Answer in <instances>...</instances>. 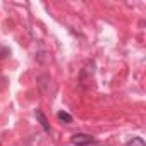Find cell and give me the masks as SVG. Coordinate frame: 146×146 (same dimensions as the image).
Listing matches in <instances>:
<instances>
[{
    "label": "cell",
    "mask_w": 146,
    "mask_h": 146,
    "mask_svg": "<svg viewBox=\"0 0 146 146\" xmlns=\"http://www.w3.org/2000/svg\"><path fill=\"white\" fill-rule=\"evenodd\" d=\"M125 146H144V139L143 137H132V139L127 141Z\"/></svg>",
    "instance_id": "3"
},
{
    "label": "cell",
    "mask_w": 146,
    "mask_h": 146,
    "mask_svg": "<svg viewBox=\"0 0 146 146\" xmlns=\"http://www.w3.org/2000/svg\"><path fill=\"white\" fill-rule=\"evenodd\" d=\"M91 143H95V137L90 134H74L72 136V144H76V146H88Z\"/></svg>",
    "instance_id": "1"
},
{
    "label": "cell",
    "mask_w": 146,
    "mask_h": 146,
    "mask_svg": "<svg viewBox=\"0 0 146 146\" xmlns=\"http://www.w3.org/2000/svg\"><path fill=\"white\" fill-rule=\"evenodd\" d=\"M35 117L38 119V122L41 124V127H43V131L45 132H50V124H48V120H46V117H45V113L38 108L36 112H35Z\"/></svg>",
    "instance_id": "2"
},
{
    "label": "cell",
    "mask_w": 146,
    "mask_h": 146,
    "mask_svg": "<svg viewBox=\"0 0 146 146\" xmlns=\"http://www.w3.org/2000/svg\"><path fill=\"white\" fill-rule=\"evenodd\" d=\"M57 117H58V120H62V122H67V124H70V122H72V117H70L67 112H58V113H57Z\"/></svg>",
    "instance_id": "4"
},
{
    "label": "cell",
    "mask_w": 146,
    "mask_h": 146,
    "mask_svg": "<svg viewBox=\"0 0 146 146\" xmlns=\"http://www.w3.org/2000/svg\"><path fill=\"white\" fill-rule=\"evenodd\" d=\"M7 55H11V50L0 45V58H4V57H7Z\"/></svg>",
    "instance_id": "5"
}]
</instances>
